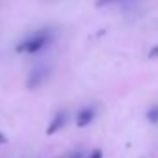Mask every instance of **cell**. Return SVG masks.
<instances>
[{"mask_svg": "<svg viewBox=\"0 0 158 158\" xmlns=\"http://www.w3.org/2000/svg\"><path fill=\"white\" fill-rule=\"evenodd\" d=\"M48 41H50L48 32H47V30H41V32H37V34H32V35L24 37V39L17 45V52L35 54V52H39V50H41Z\"/></svg>", "mask_w": 158, "mask_h": 158, "instance_id": "1", "label": "cell"}, {"mask_svg": "<svg viewBox=\"0 0 158 158\" xmlns=\"http://www.w3.org/2000/svg\"><path fill=\"white\" fill-rule=\"evenodd\" d=\"M65 123H67V114H65V112H56V115L52 117V121H50V125H48V128H47V134H48V136L56 134L61 127H65Z\"/></svg>", "mask_w": 158, "mask_h": 158, "instance_id": "2", "label": "cell"}, {"mask_svg": "<svg viewBox=\"0 0 158 158\" xmlns=\"http://www.w3.org/2000/svg\"><path fill=\"white\" fill-rule=\"evenodd\" d=\"M93 117H95V110H93V108H84V110H80V112H78V115H76V127H78V128L88 127V125L93 121Z\"/></svg>", "mask_w": 158, "mask_h": 158, "instance_id": "3", "label": "cell"}, {"mask_svg": "<svg viewBox=\"0 0 158 158\" xmlns=\"http://www.w3.org/2000/svg\"><path fill=\"white\" fill-rule=\"evenodd\" d=\"M45 74H47V71H41V69H39V71H34V73L28 76V88H35V86H39Z\"/></svg>", "mask_w": 158, "mask_h": 158, "instance_id": "4", "label": "cell"}, {"mask_svg": "<svg viewBox=\"0 0 158 158\" xmlns=\"http://www.w3.org/2000/svg\"><path fill=\"white\" fill-rule=\"evenodd\" d=\"M147 119H149V123H152V125L158 123V106L149 108V112H147Z\"/></svg>", "mask_w": 158, "mask_h": 158, "instance_id": "5", "label": "cell"}, {"mask_svg": "<svg viewBox=\"0 0 158 158\" xmlns=\"http://www.w3.org/2000/svg\"><path fill=\"white\" fill-rule=\"evenodd\" d=\"M149 58H158V45L151 48V52H149Z\"/></svg>", "mask_w": 158, "mask_h": 158, "instance_id": "6", "label": "cell"}, {"mask_svg": "<svg viewBox=\"0 0 158 158\" xmlns=\"http://www.w3.org/2000/svg\"><path fill=\"white\" fill-rule=\"evenodd\" d=\"M89 158H102V151H101V149H95Z\"/></svg>", "mask_w": 158, "mask_h": 158, "instance_id": "7", "label": "cell"}, {"mask_svg": "<svg viewBox=\"0 0 158 158\" xmlns=\"http://www.w3.org/2000/svg\"><path fill=\"white\" fill-rule=\"evenodd\" d=\"M110 2H114V0H97V6L102 8V6H106V4H110Z\"/></svg>", "mask_w": 158, "mask_h": 158, "instance_id": "8", "label": "cell"}, {"mask_svg": "<svg viewBox=\"0 0 158 158\" xmlns=\"http://www.w3.org/2000/svg\"><path fill=\"white\" fill-rule=\"evenodd\" d=\"M4 141H6V138H4L2 134H0V143H4Z\"/></svg>", "mask_w": 158, "mask_h": 158, "instance_id": "9", "label": "cell"}, {"mask_svg": "<svg viewBox=\"0 0 158 158\" xmlns=\"http://www.w3.org/2000/svg\"><path fill=\"white\" fill-rule=\"evenodd\" d=\"M74 158H76V156H74Z\"/></svg>", "mask_w": 158, "mask_h": 158, "instance_id": "10", "label": "cell"}]
</instances>
